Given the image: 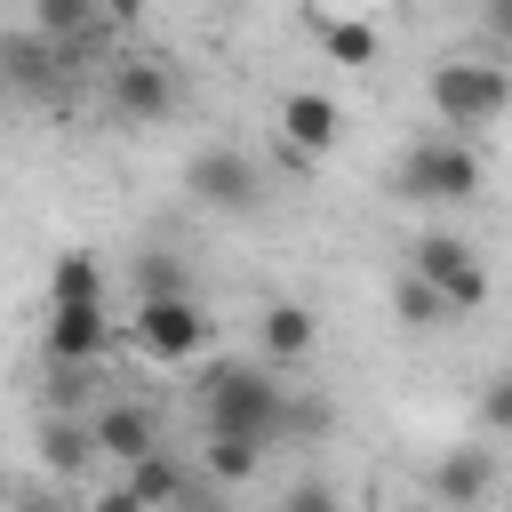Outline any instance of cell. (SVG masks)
I'll return each mask as SVG.
<instances>
[{"instance_id":"obj_1","label":"cell","mask_w":512,"mask_h":512,"mask_svg":"<svg viewBox=\"0 0 512 512\" xmlns=\"http://www.w3.org/2000/svg\"><path fill=\"white\" fill-rule=\"evenodd\" d=\"M192 392H200L208 432L256 440V448H280V440H288V384H272L264 368H248V360H208V368L192 376Z\"/></svg>"},{"instance_id":"obj_2","label":"cell","mask_w":512,"mask_h":512,"mask_svg":"<svg viewBox=\"0 0 512 512\" xmlns=\"http://www.w3.org/2000/svg\"><path fill=\"white\" fill-rule=\"evenodd\" d=\"M472 192H480V160H472V144H456V136H424V144H408L400 168H392V200H416V208H456V200H472Z\"/></svg>"},{"instance_id":"obj_3","label":"cell","mask_w":512,"mask_h":512,"mask_svg":"<svg viewBox=\"0 0 512 512\" xmlns=\"http://www.w3.org/2000/svg\"><path fill=\"white\" fill-rule=\"evenodd\" d=\"M432 112L448 120V128H488V120H504L512 112V72L504 64H472V56H448V64H432Z\"/></svg>"},{"instance_id":"obj_4","label":"cell","mask_w":512,"mask_h":512,"mask_svg":"<svg viewBox=\"0 0 512 512\" xmlns=\"http://www.w3.org/2000/svg\"><path fill=\"white\" fill-rule=\"evenodd\" d=\"M408 272H416L424 288H440L456 312H480V304H488V272H480L472 240H456V232H424V240L408 248Z\"/></svg>"},{"instance_id":"obj_5","label":"cell","mask_w":512,"mask_h":512,"mask_svg":"<svg viewBox=\"0 0 512 512\" xmlns=\"http://www.w3.org/2000/svg\"><path fill=\"white\" fill-rule=\"evenodd\" d=\"M184 192H192L200 208H216V216H240V208L264 200V168H256L248 152H232V144H208V152H192Z\"/></svg>"},{"instance_id":"obj_6","label":"cell","mask_w":512,"mask_h":512,"mask_svg":"<svg viewBox=\"0 0 512 512\" xmlns=\"http://www.w3.org/2000/svg\"><path fill=\"white\" fill-rule=\"evenodd\" d=\"M208 312H200V296H168V304H136V344L152 352V360H192L200 344H208Z\"/></svg>"},{"instance_id":"obj_7","label":"cell","mask_w":512,"mask_h":512,"mask_svg":"<svg viewBox=\"0 0 512 512\" xmlns=\"http://www.w3.org/2000/svg\"><path fill=\"white\" fill-rule=\"evenodd\" d=\"M112 112L136 120V128L168 120V112H176V72H168L160 56H120V64H112Z\"/></svg>"},{"instance_id":"obj_8","label":"cell","mask_w":512,"mask_h":512,"mask_svg":"<svg viewBox=\"0 0 512 512\" xmlns=\"http://www.w3.org/2000/svg\"><path fill=\"white\" fill-rule=\"evenodd\" d=\"M104 336H112L104 304H56V312H48V360H56V368H88V360L104 352Z\"/></svg>"},{"instance_id":"obj_9","label":"cell","mask_w":512,"mask_h":512,"mask_svg":"<svg viewBox=\"0 0 512 512\" xmlns=\"http://www.w3.org/2000/svg\"><path fill=\"white\" fill-rule=\"evenodd\" d=\"M96 448H104L120 472H136L144 456H160V424H152L136 400H112V408L96 416Z\"/></svg>"},{"instance_id":"obj_10","label":"cell","mask_w":512,"mask_h":512,"mask_svg":"<svg viewBox=\"0 0 512 512\" xmlns=\"http://www.w3.org/2000/svg\"><path fill=\"white\" fill-rule=\"evenodd\" d=\"M336 128H344V112H336L320 88H288V96H280V136H288V152H328Z\"/></svg>"},{"instance_id":"obj_11","label":"cell","mask_w":512,"mask_h":512,"mask_svg":"<svg viewBox=\"0 0 512 512\" xmlns=\"http://www.w3.org/2000/svg\"><path fill=\"white\" fill-rule=\"evenodd\" d=\"M488 488H496V456H488V448H448V456L432 464V496H440L448 512H472Z\"/></svg>"},{"instance_id":"obj_12","label":"cell","mask_w":512,"mask_h":512,"mask_svg":"<svg viewBox=\"0 0 512 512\" xmlns=\"http://www.w3.org/2000/svg\"><path fill=\"white\" fill-rule=\"evenodd\" d=\"M256 344H264L280 368H296V360L320 344V320H312L304 304H264V320H256Z\"/></svg>"},{"instance_id":"obj_13","label":"cell","mask_w":512,"mask_h":512,"mask_svg":"<svg viewBox=\"0 0 512 512\" xmlns=\"http://www.w3.org/2000/svg\"><path fill=\"white\" fill-rule=\"evenodd\" d=\"M96 456H104V448H96V424H72V416H48V424H40V464H48V472L72 480V472H88Z\"/></svg>"},{"instance_id":"obj_14","label":"cell","mask_w":512,"mask_h":512,"mask_svg":"<svg viewBox=\"0 0 512 512\" xmlns=\"http://www.w3.org/2000/svg\"><path fill=\"white\" fill-rule=\"evenodd\" d=\"M120 480H128V496H136L144 512H176V504L192 496V480L176 472V456H168V448H160V456H144L136 472H120Z\"/></svg>"},{"instance_id":"obj_15","label":"cell","mask_w":512,"mask_h":512,"mask_svg":"<svg viewBox=\"0 0 512 512\" xmlns=\"http://www.w3.org/2000/svg\"><path fill=\"white\" fill-rule=\"evenodd\" d=\"M272 448H256V440H224V432H208V480L216 488H240V480H256V464H264Z\"/></svg>"},{"instance_id":"obj_16","label":"cell","mask_w":512,"mask_h":512,"mask_svg":"<svg viewBox=\"0 0 512 512\" xmlns=\"http://www.w3.org/2000/svg\"><path fill=\"white\" fill-rule=\"evenodd\" d=\"M312 32H320V48H328L336 64H368V56H376V32L352 24V16H312Z\"/></svg>"},{"instance_id":"obj_17","label":"cell","mask_w":512,"mask_h":512,"mask_svg":"<svg viewBox=\"0 0 512 512\" xmlns=\"http://www.w3.org/2000/svg\"><path fill=\"white\" fill-rule=\"evenodd\" d=\"M56 304H104V272H96V256H88V248L56 256Z\"/></svg>"},{"instance_id":"obj_18","label":"cell","mask_w":512,"mask_h":512,"mask_svg":"<svg viewBox=\"0 0 512 512\" xmlns=\"http://www.w3.org/2000/svg\"><path fill=\"white\" fill-rule=\"evenodd\" d=\"M392 304H400L408 328H448V320H456V304H448L440 288H424L416 272H400V296H392Z\"/></svg>"},{"instance_id":"obj_19","label":"cell","mask_w":512,"mask_h":512,"mask_svg":"<svg viewBox=\"0 0 512 512\" xmlns=\"http://www.w3.org/2000/svg\"><path fill=\"white\" fill-rule=\"evenodd\" d=\"M136 288H144V304H168V296H192V280L176 272V256H136Z\"/></svg>"},{"instance_id":"obj_20","label":"cell","mask_w":512,"mask_h":512,"mask_svg":"<svg viewBox=\"0 0 512 512\" xmlns=\"http://www.w3.org/2000/svg\"><path fill=\"white\" fill-rule=\"evenodd\" d=\"M0 56H8V80H16L24 96H48V88H56V72H48V56H40L32 40H8Z\"/></svg>"},{"instance_id":"obj_21","label":"cell","mask_w":512,"mask_h":512,"mask_svg":"<svg viewBox=\"0 0 512 512\" xmlns=\"http://www.w3.org/2000/svg\"><path fill=\"white\" fill-rule=\"evenodd\" d=\"M32 24H40L48 40H72V32L88 24V0H40V8H32Z\"/></svg>"},{"instance_id":"obj_22","label":"cell","mask_w":512,"mask_h":512,"mask_svg":"<svg viewBox=\"0 0 512 512\" xmlns=\"http://www.w3.org/2000/svg\"><path fill=\"white\" fill-rule=\"evenodd\" d=\"M280 512H344V496H336L328 480H296V488L280 496Z\"/></svg>"},{"instance_id":"obj_23","label":"cell","mask_w":512,"mask_h":512,"mask_svg":"<svg viewBox=\"0 0 512 512\" xmlns=\"http://www.w3.org/2000/svg\"><path fill=\"white\" fill-rule=\"evenodd\" d=\"M480 424H488V432H512V376H488V392H480Z\"/></svg>"},{"instance_id":"obj_24","label":"cell","mask_w":512,"mask_h":512,"mask_svg":"<svg viewBox=\"0 0 512 512\" xmlns=\"http://www.w3.org/2000/svg\"><path fill=\"white\" fill-rule=\"evenodd\" d=\"M304 432H328V400H288V440Z\"/></svg>"},{"instance_id":"obj_25","label":"cell","mask_w":512,"mask_h":512,"mask_svg":"<svg viewBox=\"0 0 512 512\" xmlns=\"http://www.w3.org/2000/svg\"><path fill=\"white\" fill-rule=\"evenodd\" d=\"M80 392H88V368H56V416H64Z\"/></svg>"},{"instance_id":"obj_26","label":"cell","mask_w":512,"mask_h":512,"mask_svg":"<svg viewBox=\"0 0 512 512\" xmlns=\"http://www.w3.org/2000/svg\"><path fill=\"white\" fill-rule=\"evenodd\" d=\"M88 512H144V504H136V496H128V480H120V488H104Z\"/></svg>"},{"instance_id":"obj_27","label":"cell","mask_w":512,"mask_h":512,"mask_svg":"<svg viewBox=\"0 0 512 512\" xmlns=\"http://www.w3.org/2000/svg\"><path fill=\"white\" fill-rule=\"evenodd\" d=\"M176 512H232V504H224V496H208V488H192V496H184Z\"/></svg>"},{"instance_id":"obj_28","label":"cell","mask_w":512,"mask_h":512,"mask_svg":"<svg viewBox=\"0 0 512 512\" xmlns=\"http://www.w3.org/2000/svg\"><path fill=\"white\" fill-rule=\"evenodd\" d=\"M488 32H496V40H512V0H496V8H488Z\"/></svg>"},{"instance_id":"obj_29","label":"cell","mask_w":512,"mask_h":512,"mask_svg":"<svg viewBox=\"0 0 512 512\" xmlns=\"http://www.w3.org/2000/svg\"><path fill=\"white\" fill-rule=\"evenodd\" d=\"M24 512H32V504H24Z\"/></svg>"}]
</instances>
